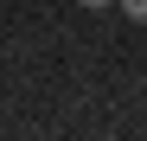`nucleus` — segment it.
Wrapping results in <instances>:
<instances>
[{"label":"nucleus","instance_id":"1","mask_svg":"<svg viewBox=\"0 0 147 141\" xmlns=\"http://www.w3.org/2000/svg\"><path fill=\"white\" fill-rule=\"evenodd\" d=\"M121 13H128L134 26H147V0H121Z\"/></svg>","mask_w":147,"mask_h":141},{"label":"nucleus","instance_id":"2","mask_svg":"<svg viewBox=\"0 0 147 141\" xmlns=\"http://www.w3.org/2000/svg\"><path fill=\"white\" fill-rule=\"evenodd\" d=\"M77 7H90V13H96V7H115V0H77Z\"/></svg>","mask_w":147,"mask_h":141}]
</instances>
